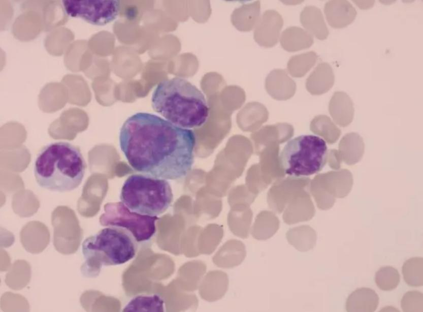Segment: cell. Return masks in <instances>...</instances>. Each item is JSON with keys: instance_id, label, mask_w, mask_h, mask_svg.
Masks as SVG:
<instances>
[{"instance_id": "1", "label": "cell", "mask_w": 423, "mask_h": 312, "mask_svg": "<svg viewBox=\"0 0 423 312\" xmlns=\"http://www.w3.org/2000/svg\"><path fill=\"white\" fill-rule=\"evenodd\" d=\"M119 142L134 170L155 178H182L194 163L193 131L152 113L138 112L127 118L120 128Z\"/></svg>"}, {"instance_id": "2", "label": "cell", "mask_w": 423, "mask_h": 312, "mask_svg": "<svg viewBox=\"0 0 423 312\" xmlns=\"http://www.w3.org/2000/svg\"><path fill=\"white\" fill-rule=\"evenodd\" d=\"M153 109L172 123L184 129L199 128L207 121L209 109L204 94L184 78L161 81L151 97Z\"/></svg>"}, {"instance_id": "3", "label": "cell", "mask_w": 423, "mask_h": 312, "mask_svg": "<svg viewBox=\"0 0 423 312\" xmlns=\"http://www.w3.org/2000/svg\"><path fill=\"white\" fill-rule=\"evenodd\" d=\"M86 164L79 148L67 142L44 146L35 160L34 173L42 188L60 193L70 192L81 184Z\"/></svg>"}, {"instance_id": "4", "label": "cell", "mask_w": 423, "mask_h": 312, "mask_svg": "<svg viewBox=\"0 0 423 312\" xmlns=\"http://www.w3.org/2000/svg\"><path fill=\"white\" fill-rule=\"evenodd\" d=\"M137 242L127 230L117 227L101 229L84 240L82 248L85 262L81 272L85 276H97L104 266L124 264L133 259Z\"/></svg>"}, {"instance_id": "5", "label": "cell", "mask_w": 423, "mask_h": 312, "mask_svg": "<svg viewBox=\"0 0 423 312\" xmlns=\"http://www.w3.org/2000/svg\"><path fill=\"white\" fill-rule=\"evenodd\" d=\"M120 199L132 211L158 216L170 207L173 195L166 179L143 174H133L123 183Z\"/></svg>"}, {"instance_id": "6", "label": "cell", "mask_w": 423, "mask_h": 312, "mask_svg": "<svg viewBox=\"0 0 423 312\" xmlns=\"http://www.w3.org/2000/svg\"><path fill=\"white\" fill-rule=\"evenodd\" d=\"M282 167L290 176L305 177L319 172L328 161L326 141L312 135L288 141L279 154Z\"/></svg>"}, {"instance_id": "7", "label": "cell", "mask_w": 423, "mask_h": 312, "mask_svg": "<svg viewBox=\"0 0 423 312\" xmlns=\"http://www.w3.org/2000/svg\"><path fill=\"white\" fill-rule=\"evenodd\" d=\"M104 210V213L99 219L102 226L123 228L128 231L138 243L149 240L156 233L158 216L132 211L121 201L107 203Z\"/></svg>"}, {"instance_id": "8", "label": "cell", "mask_w": 423, "mask_h": 312, "mask_svg": "<svg viewBox=\"0 0 423 312\" xmlns=\"http://www.w3.org/2000/svg\"><path fill=\"white\" fill-rule=\"evenodd\" d=\"M62 4L67 15L99 26L113 21L120 9L117 0H63Z\"/></svg>"}, {"instance_id": "9", "label": "cell", "mask_w": 423, "mask_h": 312, "mask_svg": "<svg viewBox=\"0 0 423 312\" xmlns=\"http://www.w3.org/2000/svg\"><path fill=\"white\" fill-rule=\"evenodd\" d=\"M51 223L56 250L63 255L74 253L81 239V230L74 213L67 208H58L52 214Z\"/></svg>"}, {"instance_id": "10", "label": "cell", "mask_w": 423, "mask_h": 312, "mask_svg": "<svg viewBox=\"0 0 423 312\" xmlns=\"http://www.w3.org/2000/svg\"><path fill=\"white\" fill-rule=\"evenodd\" d=\"M310 179L305 177L288 176L276 180L268 196L270 207L277 213H282L289 201L297 194L309 190Z\"/></svg>"}, {"instance_id": "11", "label": "cell", "mask_w": 423, "mask_h": 312, "mask_svg": "<svg viewBox=\"0 0 423 312\" xmlns=\"http://www.w3.org/2000/svg\"><path fill=\"white\" fill-rule=\"evenodd\" d=\"M309 191L305 190L300 192L287 203L282 215L285 223L292 225L308 221L313 218L315 209Z\"/></svg>"}, {"instance_id": "12", "label": "cell", "mask_w": 423, "mask_h": 312, "mask_svg": "<svg viewBox=\"0 0 423 312\" xmlns=\"http://www.w3.org/2000/svg\"><path fill=\"white\" fill-rule=\"evenodd\" d=\"M49 237L47 228L38 221L28 222L20 232V240L23 246L32 254L42 252L47 246Z\"/></svg>"}, {"instance_id": "13", "label": "cell", "mask_w": 423, "mask_h": 312, "mask_svg": "<svg viewBox=\"0 0 423 312\" xmlns=\"http://www.w3.org/2000/svg\"><path fill=\"white\" fill-rule=\"evenodd\" d=\"M324 12L329 24L335 28H341L351 24L357 12L351 3L345 0H332L327 2Z\"/></svg>"}, {"instance_id": "14", "label": "cell", "mask_w": 423, "mask_h": 312, "mask_svg": "<svg viewBox=\"0 0 423 312\" xmlns=\"http://www.w3.org/2000/svg\"><path fill=\"white\" fill-rule=\"evenodd\" d=\"M266 88L273 98L284 101L294 96L296 91V84L285 70L276 69L268 76Z\"/></svg>"}, {"instance_id": "15", "label": "cell", "mask_w": 423, "mask_h": 312, "mask_svg": "<svg viewBox=\"0 0 423 312\" xmlns=\"http://www.w3.org/2000/svg\"><path fill=\"white\" fill-rule=\"evenodd\" d=\"M335 75L333 69L327 63H319L306 81V88L312 95H321L333 86Z\"/></svg>"}, {"instance_id": "16", "label": "cell", "mask_w": 423, "mask_h": 312, "mask_svg": "<svg viewBox=\"0 0 423 312\" xmlns=\"http://www.w3.org/2000/svg\"><path fill=\"white\" fill-rule=\"evenodd\" d=\"M379 304V297L374 290L369 288L355 290L348 297L346 310L348 312L375 311Z\"/></svg>"}, {"instance_id": "17", "label": "cell", "mask_w": 423, "mask_h": 312, "mask_svg": "<svg viewBox=\"0 0 423 312\" xmlns=\"http://www.w3.org/2000/svg\"><path fill=\"white\" fill-rule=\"evenodd\" d=\"M300 22L311 35L320 40L327 38L329 29L320 9L314 6H307L300 13Z\"/></svg>"}, {"instance_id": "18", "label": "cell", "mask_w": 423, "mask_h": 312, "mask_svg": "<svg viewBox=\"0 0 423 312\" xmlns=\"http://www.w3.org/2000/svg\"><path fill=\"white\" fill-rule=\"evenodd\" d=\"M280 42L285 50L296 52L309 48L314 40L309 33L301 27L290 26L282 32Z\"/></svg>"}, {"instance_id": "19", "label": "cell", "mask_w": 423, "mask_h": 312, "mask_svg": "<svg viewBox=\"0 0 423 312\" xmlns=\"http://www.w3.org/2000/svg\"><path fill=\"white\" fill-rule=\"evenodd\" d=\"M264 22L259 31V40L267 47H272L278 43L283 25L282 16L276 11L269 10L265 14Z\"/></svg>"}, {"instance_id": "20", "label": "cell", "mask_w": 423, "mask_h": 312, "mask_svg": "<svg viewBox=\"0 0 423 312\" xmlns=\"http://www.w3.org/2000/svg\"><path fill=\"white\" fill-rule=\"evenodd\" d=\"M286 239L289 244L296 249L302 252L311 250L316 242V233L308 225H302L292 228L286 233Z\"/></svg>"}, {"instance_id": "21", "label": "cell", "mask_w": 423, "mask_h": 312, "mask_svg": "<svg viewBox=\"0 0 423 312\" xmlns=\"http://www.w3.org/2000/svg\"><path fill=\"white\" fill-rule=\"evenodd\" d=\"M330 113L335 121L342 126L353 115L352 102L345 92L335 91L329 103Z\"/></svg>"}, {"instance_id": "22", "label": "cell", "mask_w": 423, "mask_h": 312, "mask_svg": "<svg viewBox=\"0 0 423 312\" xmlns=\"http://www.w3.org/2000/svg\"><path fill=\"white\" fill-rule=\"evenodd\" d=\"M162 298L157 294L140 295L133 298L124 306L123 311H164Z\"/></svg>"}, {"instance_id": "23", "label": "cell", "mask_w": 423, "mask_h": 312, "mask_svg": "<svg viewBox=\"0 0 423 312\" xmlns=\"http://www.w3.org/2000/svg\"><path fill=\"white\" fill-rule=\"evenodd\" d=\"M317 54L313 51L292 56L287 64V70L291 76L301 78L315 65Z\"/></svg>"}, {"instance_id": "24", "label": "cell", "mask_w": 423, "mask_h": 312, "mask_svg": "<svg viewBox=\"0 0 423 312\" xmlns=\"http://www.w3.org/2000/svg\"><path fill=\"white\" fill-rule=\"evenodd\" d=\"M310 130L313 133L323 137L330 144L335 142L340 134V131L331 119L324 115L316 116L313 119L310 123Z\"/></svg>"}, {"instance_id": "25", "label": "cell", "mask_w": 423, "mask_h": 312, "mask_svg": "<svg viewBox=\"0 0 423 312\" xmlns=\"http://www.w3.org/2000/svg\"><path fill=\"white\" fill-rule=\"evenodd\" d=\"M404 279L411 287H421L423 285V259L413 257L406 260L402 268Z\"/></svg>"}, {"instance_id": "26", "label": "cell", "mask_w": 423, "mask_h": 312, "mask_svg": "<svg viewBox=\"0 0 423 312\" xmlns=\"http://www.w3.org/2000/svg\"><path fill=\"white\" fill-rule=\"evenodd\" d=\"M58 2L53 1L52 5V1H49L48 2V5H45L43 7V26L46 31L50 30L52 28L65 23L56 17L67 20L66 13Z\"/></svg>"}, {"instance_id": "27", "label": "cell", "mask_w": 423, "mask_h": 312, "mask_svg": "<svg viewBox=\"0 0 423 312\" xmlns=\"http://www.w3.org/2000/svg\"><path fill=\"white\" fill-rule=\"evenodd\" d=\"M254 231L255 236L262 238H268L278 230L280 221L278 217L271 212H265L261 215Z\"/></svg>"}, {"instance_id": "28", "label": "cell", "mask_w": 423, "mask_h": 312, "mask_svg": "<svg viewBox=\"0 0 423 312\" xmlns=\"http://www.w3.org/2000/svg\"><path fill=\"white\" fill-rule=\"evenodd\" d=\"M400 281V275L398 270L392 266L382 267L375 273V283L383 291L395 289Z\"/></svg>"}, {"instance_id": "29", "label": "cell", "mask_w": 423, "mask_h": 312, "mask_svg": "<svg viewBox=\"0 0 423 312\" xmlns=\"http://www.w3.org/2000/svg\"><path fill=\"white\" fill-rule=\"evenodd\" d=\"M309 192L314 197L317 206L320 209H329L335 202V198L321 186L316 176L310 182Z\"/></svg>"}, {"instance_id": "30", "label": "cell", "mask_w": 423, "mask_h": 312, "mask_svg": "<svg viewBox=\"0 0 423 312\" xmlns=\"http://www.w3.org/2000/svg\"><path fill=\"white\" fill-rule=\"evenodd\" d=\"M401 306L404 312L423 311V294L418 291H409L403 296Z\"/></svg>"}, {"instance_id": "31", "label": "cell", "mask_w": 423, "mask_h": 312, "mask_svg": "<svg viewBox=\"0 0 423 312\" xmlns=\"http://www.w3.org/2000/svg\"><path fill=\"white\" fill-rule=\"evenodd\" d=\"M328 159H329V165L333 169H339L341 159L337 151L336 150H331L328 157Z\"/></svg>"}]
</instances>
